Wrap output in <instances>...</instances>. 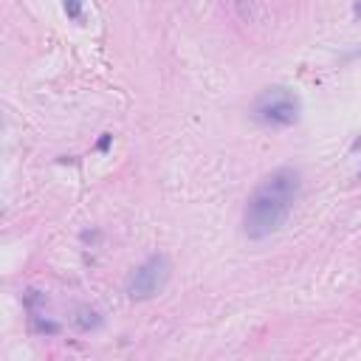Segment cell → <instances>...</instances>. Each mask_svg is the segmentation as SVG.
Returning <instances> with one entry per match:
<instances>
[{
  "mask_svg": "<svg viewBox=\"0 0 361 361\" xmlns=\"http://www.w3.org/2000/svg\"><path fill=\"white\" fill-rule=\"evenodd\" d=\"M299 186H302V178L293 166H279L271 175H265L254 186V192L245 203V212H243L245 237L265 240L274 231H279L299 197Z\"/></svg>",
  "mask_w": 361,
  "mask_h": 361,
  "instance_id": "cell-1",
  "label": "cell"
},
{
  "mask_svg": "<svg viewBox=\"0 0 361 361\" xmlns=\"http://www.w3.org/2000/svg\"><path fill=\"white\" fill-rule=\"evenodd\" d=\"M254 116L271 127H290L299 121V99L293 90H288L282 85L265 87L254 99Z\"/></svg>",
  "mask_w": 361,
  "mask_h": 361,
  "instance_id": "cell-2",
  "label": "cell"
},
{
  "mask_svg": "<svg viewBox=\"0 0 361 361\" xmlns=\"http://www.w3.org/2000/svg\"><path fill=\"white\" fill-rule=\"evenodd\" d=\"M172 276V262L164 257V254H152L147 257L127 279V296L133 302H147V299H155L166 282Z\"/></svg>",
  "mask_w": 361,
  "mask_h": 361,
  "instance_id": "cell-3",
  "label": "cell"
},
{
  "mask_svg": "<svg viewBox=\"0 0 361 361\" xmlns=\"http://www.w3.org/2000/svg\"><path fill=\"white\" fill-rule=\"evenodd\" d=\"M23 299H25V307H28V316H31V327L37 333H59V324L45 313V307H48L45 293H39V290L31 288V290L23 293Z\"/></svg>",
  "mask_w": 361,
  "mask_h": 361,
  "instance_id": "cell-4",
  "label": "cell"
},
{
  "mask_svg": "<svg viewBox=\"0 0 361 361\" xmlns=\"http://www.w3.org/2000/svg\"><path fill=\"white\" fill-rule=\"evenodd\" d=\"M73 327L82 330V333H90V330L102 327V316H99V310H93V307H79L76 316H73Z\"/></svg>",
  "mask_w": 361,
  "mask_h": 361,
  "instance_id": "cell-5",
  "label": "cell"
},
{
  "mask_svg": "<svg viewBox=\"0 0 361 361\" xmlns=\"http://www.w3.org/2000/svg\"><path fill=\"white\" fill-rule=\"evenodd\" d=\"M62 8H65V14L71 20L82 23V17H85V0H62Z\"/></svg>",
  "mask_w": 361,
  "mask_h": 361,
  "instance_id": "cell-6",
  "label": "cell"
},
{
  "mask_svg": "<svg viewBox=\"0 0 361 361\" xmlns=\"http://www.w3.org/2000/svg\"><path fill=\"white\" fill-rule=\"evenodd\" d=\"M110 138H113L110 133H104V135H102V141H99V149H102V152H104V149L110 147Z\"/></svg>",
  "mask_w": 361,
  "mask_h": 361,
  "instance_id": "cell-7",
  "label": "cell"
},
{
  "mask_svg": "<svg viewBox=\"0 0 361 361\" xmlns=\"http://www.w3.org/2000/svg\"><path fill=\"white\" fill-rule=\"evenodd\" d=\"M353 11H355V17L361 20V0H355V6H353Z\"/></svg>",
  "mask_w": 361,
  "mask_h": 361,
  "instance_id": "cell-8",
  "label": "cell"
},
{
  "mask_svg": "<svg viewBox=\"0 0 361 361\" xmlns=\"http://www.w3.org/2000/svg\"><path fill=\"white\" fill-rule=\"evenodd\" d=\"M353 149H361V138H358V141H355V144H353Z\"/></svg>",
  "mask_w": 361,
  "mask_h": 361,
  "instance_id": "cell-9",
  "label": "cell"
}]
</instances>
